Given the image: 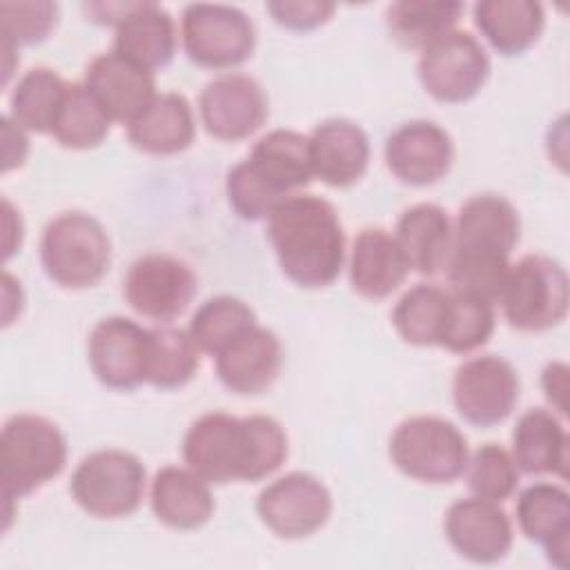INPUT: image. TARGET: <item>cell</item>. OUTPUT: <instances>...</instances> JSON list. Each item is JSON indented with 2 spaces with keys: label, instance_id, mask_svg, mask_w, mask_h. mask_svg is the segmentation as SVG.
Here are the masks:
<instances>
[{
  "label": "cell",
  "instance_id": "1",
  "mask_svg": "<svg viewBox=\"0 0 570 570\" xmlns=\"http://www.w3.org/2000/svg\"><path fill=\"white\" fill-rule=\"evenodd\" d=\"M183 459L209 485L261 481L287 459V434L265 414L240 419L220 410L207 412L185 432Z\"/></svg>",
  "mask_w": 570,
  "mask_h": 570
},
{
  "label": "cell",
  "instance_id": "2",
  "mask_svg": "<svg viewBox=\"0 0 570 570\" xmlns=\"http://www.w3.org/2000/svg\"><path fill=\"white\" fill-rule=\"evenodd\" d=\"M267 238L283 274L307 289L327 287L345 263V232L334 205L292 194L267 216Z\"/></svg>",
  "mask_w": 570,
  "mask_h": 570
},
{
  "label": "cell",
  "instance_id": "3",
  "mask_svg": "<svg viewBox=\"0 0 570 570\" xmlns=\"http://www.w3.org/2000/svg\"><path fill=\"white\" fill-rule=\"evenodd\" d=\"M67 465V439L60 428L38 414L11 416L0 434V481L4 517L11 503L56 479Z\"/></svg>",
  "mask_w": 570,
  "mask_h": 570
},
{
  "label": "cell",
  "instance_id": "4",
  "mask_svg": "<svg viewBox=\"0 0 570 570\" xmlns=\"http://www.w3.org/2000/svg\"><path fill=\"white\" fill-rule=\"evenodd\" d=\"M45 274L60 287L85 289L109 269L111 240L105 227L85 212H65L51 218L40 238Z\"/></svg>",
  "mask_w": 570,
  "mask_h": 570
},
{
  "label": "cell",
  "instance_id": "5",
  "mask_svg": "<svg viewBox=\"0 0 570 570\" xmlns=\"http://www.w3.org/2000/svg\"><path fill=\"white\" fill-rule=\"evenodd\" d=\"M392 463L421 483H450L465 472L470 450L463 432L441 416H410L390 439Z\"/></svg>",
  "mask_w": 570,
  "mask_h": 570
},
{
  "label": "cell",
  "instance_id": "6",
  "mask_svg": "<svg viewBox=\"0 0 570 570\" xmlns=\"http://www.w3.org/2000/svg\"><path fill=\"white\" fill-rule=\"evenodd\" d=\"M499 303L510 327L519 332L550 330L568 314V274L550 256L528 254L510 265Z\"/></svg>",
  "mask_w": 570,
  "mask_h": 570
},
{
  "label": "cell",
  "instance_id": "7",
  "mask_svg": "<svg viewBox=\"0 0 570 570\" xmlns=\"http://www.w3.org/2000/svg\"><path fill=\"white\" fill-rule=\"evenodd\" d=\"M69 490L76 503L96 519L129 517L145 494V468L131 452L96 450L73 470Z\"/></svg>",
  "mask_w": 570,
  "mask_h": 570
},
{
  "label": "cell",
  "instance_id": "8",
  "mask_svg": "<svg viewBox=\"0 0 570 570\" xmlns=\"http://www.w3.org/2000/svg\"><path fill=\"white\" fill-rule=\"evenodd\" d=\"M180 38L189 60L207 69L238 67L256 47V29L249 16L220 2L187 4L180 20Z\"/></svg>",
  "mask_w": 570,
  "mask_h": 570
},
{
  "label": "cell",
  "instance_id": "9",
  "mask_svg": "<svg viewBox=\"0 0 570 570\" xmlns=\"http://www.w3.org/2000/svg\"><path fill=\"white\" fill-rule=\"evenodd\" d=\"M416 71L434 100L465 102L485 85L490 58L472 33L452 29L421 49Z\"/></svg>",
  "mask_w": 570,
  "mask_h": 570
},
{
  "label": "cell",
  "instance_id": "10",
  "mask_svg": "<svg viewBox=\"0 0 570 570\" xmlns=\"http://www.w3.org/2000/svg\"><path fill=\"white\" fill-rule=\"evenodd\" d=\"M198 281L191 267L169 254L136 258L125 276V298L134 312L151 321H174L196 296Z\"/></svg>",
  "mask_w": 570,
  "mask_h": 570
},
{
  "label": "cell",
  "instance_id": "11",
  "mask_svg": "<svg viewBox=\"0 0 570 570\" xmlns=\"http://www.w3.org/2000/svg\"><path fill=\"white\" fill-rule=\"evenodd\" d=\"M456 412L476 428L505 421L519 401V376L514 367L494 354L461 363L452 381Z\"/></svg>",
  "mask_w": 570,
  "mask_h": 570
},
{
  "label": "cell",
  "instance_id": "12",
  "mask_svg": "<svg viewBox=\"0 0 570 570\" xmlns=\"http://www.w3.org/2000/svg\"><path fill=\"white\" fill-rule=\"evenodd\" d=\"M256 512L276 537L305 539L327 523L332 494L316 476L289 472L261 490Z\"/></svg>",
  "mask_w": 570,
  "mask_h": 570
},
{
  "label": "cell",
  "instance_id": "13",
  "mask_svg": "<svg viewBox=\"0 0 570 570\" xmlns=\"http://www.w3.org/2000/svg\"><path fill=\"white\" fill-rule=\"evenodd\" d=\"M149 330L125 316H109L94 325L87 356L96 379L111 390H134L147 383Z\"/></svg>",
  "mask_w": 570,
  "mask_h": 570
},
{
  "label": "cell",
  "instance_id": "14",
  "mask_svg": "<svg viewBox=\"0 0 570 570\" xmlns=\"http://www.w3.org/2000/svg\"><path fill=\"white\" fill-rule=\"evenodd\" d=\"M205 129L218 140H243L267 120V96L263 87L245 73H223L209 80L198 98Z\"/></svg>",
  "mask_w": 570,
  "mask_h": 570
},
{
  "label": "cell",
  "instance_id": "15",
  "mask_svg": "<svg viewBox=\"0 0 570 570\" xmlns=\"http://www.w3.org/2000/svg\"><path fill=\"white\" fill-rule=\"evenodd\" d=\"M454 163L450 134L432 120H410L385 140V165L405 185L439 183Z\"/></svg>",
  "mask_w": 570,
  "mask_h": 570
},
{
  "label": "cell",
  "instance_id": "16",
  "mask_svg": "<svg viewBox=\"0 0 570 570\" xmlns=\"http://www.w3.org/2000/svg\"><path fill=\"white\" fill-rule=\"evenodd\" d=\"M450 546L472 563H497L512 546V523L499 503L470 497L454 501L443 519Z\"/></svg>",
  "mask_w": 570,
  "mask_h": 570
},
{
  "label": "cell",
  "instance_id": "17",
  "mask_svg": "<svg viewBox=\"0 0 570 570\" xmlns=\"http://www.w3.org/2000/svg\"><path fill=\"white\" fill-rule=\"evenodd\" d=\"M82 82L109 118L122 125L136 120L158 96L154 76L114 49L87 65Z\"/></svg>",
  "mask_w": 570,
  "mask_h": 570
},
{
  "label": "cell",
  "instance_id": "18",
  "mask_svg": "<svg viewBox=\"0 0 570 570\" xmlns=\"http://www.w3.org/2000/svg\"><path fill=\"white\" fill-rule=\"evenodd\" d=\"M214 358L220 383L234 394L252 396L265 392L276 381L283 363V347L272 330L256 323Z\"/></svg>",
  "mask_w": 570,
  "mask_h": 570
},
{
  "label": "cell",
  "instance_id": "19",
  "mask_svg": "<svg viewBox=\"0 0 570 570\" xmlns=\"http://www.w3.org/2000/svg\"><path fill=\"white\" fill-rule=\"evenodd\" d=\"M309 138L312 171L330 187H350L363 178L370 163L367 134L347 118H330Z\"/></svg>",
  "mask_w": 570,
  "mask_h": 570
},
{
  "label": "cell",
  "instance_id": "20",
  "mask_svg": "<svg viewBox=\"0 0 570 570\" xmlns=\"http://www.w3.org/2000/svg\"><path fill=\"white\" fill-rule=\"evenodd\" d=\"M521 532L546 548L550 561L568 568L570 494L557 483H532L517 499Z\"/></svg>",
  "mask_w": 570,
  "mask_h": 570
},
{
  "label": "cell",
  "instance_id": "21",
  "mask_svg": "<svg viewBox=\"0 0 570 570\" xmlns=\"http://www.w3.org/2000/svg\"><path fill=\"white\" fill-rule=\"evenodd\" d=\"M394 238L410 269L432 276L439 274L450 261L454 227L443 207L434 203H419L401 214Z\"/></svg>",
  "mask_w": 570,
  "mask_h": 570
},
{
  "label": "cell",
  "instance_id": "22",
  "mask_svg": "<svg viewBox=\"0 0 570 570\" xmlns=\"http://www.w3.org/2000/svg\"><path fill=\"white\" fill-rule=\"evenodd\" d=\"M410 265L392 234L381 227H365L352 245L350 283L365 298H385L405 281Z\"/></svg>",
  "mask_w": 570,
  "mask_h": 570
},
{
  "label": "cell",
  "instance_id": "23",
  "mask_svg": "<svg viewBox=\"0 0 570 570\" xmlns=\"http://www.w3.org/2000/svg\"><path fill=\"white\" fill-rule=\"evenodd\" d=\"M174 18L156 2H136L131 13L116 27L114 51L154 73L171 62L176 53Z\"/></svg>",
  "mask_w": 570,
  "mask_h": 570
},
{
  "label": "cell",
  "instance_id": "24",
  "mask_svg": "<svg viewBox=\"0 0 570 570\" xmlns=\"http://www.w3.org/2000/svg\"><path fill=\"white\" fill-rule=\"evenodd\" d=\"M196 136L191 105L176 91L158 94L149 107L127 125L129 142L151 156L185 151Z\"/></svg>",
  "mask_w": 570,
  "mask_h": 570
},
{
  "label": "cell",
  "instance_id": "25",
  "mask_svg": "<svg viewBox=\"0 0 570 570\" xmlns=\"http://www.w3.org/2000/svg\"><path fill=\"white\" fill-rule=\"evenodd\" d=\"M149 501L156 519L174 530H196L214 514L209 483L189 468H160L151 481Z\"/></svg>",
  "mask_w": 570,
  "mask_h": 570
},
{
  "label": "cell",
  "instance_id": "26",
  "mask_svg": "<svg viewBox=\"0 0 570 570\" xmlns=\"http://www.w3.org/2000/svg\"><path fill=\"white\" fill-rule=\"evenodd\" d=\"M568 432L563 423L543 407L523 412L512 432V459L525 474L568 476Z\"/></svg>",
  "mask_w": 570,
  "mask_h": 570
},
{
  "label": "cell",
  "instance_id": "27",
  "mask_svg": "<svg viewBox=\"0 0 570 570\" xmlns=\"http://www.w3.org/2000/svg\"><path fill=\"white\" fill-rule=\"evenodd\" d=\"M519 214L508 198L499 194H476L459 209L452 247L490 249L510 256L512 247L519 243Z\"/></svg>",
  "mask_w": 570,
  "mask_h": 570
},
{
  "label": "cell",
  "instance_id": "28",
  "mask_svg": "<svg viewBox=\"0 0 570 570\" xmlns=\"http://www.w3.org/2000/svg\"><path fill=\"white\" fill-rule=\"evenodd\" d=\"M474 24L494 51L519 56L539 40L546 13L534 0H481L474 4Z\"/></svg>",
  "mask_w": 570,
  "mask_h": 570
},
{
  "label": "cell",
  "instance_id": "29",
  "mask_svg": "<svg viewBox=\"0 0 570 570\" xmlns=\"http://www.w3.org/2000/svg\"><path fill=\"white\" fill-rule=\"evenodd\" d=\"M247 160L281 196H292V191L309 185L314 176L309 138L294 129H274L265 134L252 147Z\"/></svg>",
  "mask_w": 570,
  "mask_h": 570
},
{
  "label": "cell",
  "instance_id": "30",
  "mask_svg": "<svg viewBox=\"0 0 570 570\" xmlns=\"http://www.w3.org/2000/svg\"><path fill=\"white\" fill-rule=\"evenodd\" d=\"M463 13L456 0H399L385 11L392 38L407 49H423L454 29Z\"/></svg>",
  "mask_w": 570,
  "mask_h": 570
},
{
  "label": "cell",
  "instance_id": "31",
  "mask_svg": "<svg viewBox=\"0 0 570 570\" xmlns=\"http://www.w3.org/2000/svg\"><path fill=\"white\" fill-rule=\"evenodd\" d=\"M69 82L49 67L29 69L16 85L9 107L11 118L27 131L51 134L65 102Z\"/></svg>",
  "mask_w": 570,
  "mask_h": 570
},
{
  "label": "cell",
  "instance_id": "32",
  "mask_svg": "<svg viewBox=\"0 0 570 570\" xmlns=\"http://www.w3.org/2000/svg\"><path fill=\"white\" fill-rule=\"evenodd\" d=\"M450 309V292L419 283L410 287L392 309V325L399 336L419 347L439 345Z\"/></svg>",
  "mask_w": 570,
  "mask_h": 570
},
{
  "label": "cell",
  "instance_id": "33",
  "mask_svg": "<svg viewBox=\"0 0 570 570\" xmlns=\"http://www.w3.org/2000/svg\"><path fill=\"white\" fill-rule=\"evenodd\" d=\"M448 278L454 294L470 296L483 303H499L510 261L508 254L490 252V249H470V247H452L448 261Z\"/></svg>",
  "mask_w": 570,
  "mask_h": 570
},
{
  "label": "cell",
  "instance_id": "34",
  "mask_svg": "<svg viewBox=\"0 0 570 570\" xmlns=\"http://www.w3.org/2000/svg\"><path fill=\"white\" fill-rule=\"evenodd\" d=\"M111 122L85 82H69L51 136L67 149H91L107 138Z\"/></svg>",
  "mask_w": 570,
  "mask_h": 570
},
{
  "label": "cell",
  "instance_id": "35",
  "mask_svg": "<svg viewBox=\"0 0 570 570\" xmlns=\"http://www.w3.org/2000/svg\"><path fill=\"white\" fill-rule=\"evenodd\" d=\"M256 325L254 309L236 296H214L205 301L189 321V336L200 352L216 356L234 338Z\"/></svg>",
  "mask_w": 570,
  "mask_h": 570
},
{
  "label": "cell",
  "instance_id": "36",
  "mask_svg": "<svg viewBox=\"0 0 570 570\" xmlns=\"http://www.w3.org/2000/svg\"><path fill=\"white\" fill-rule=\"evenodd\" d=\"M198 354L189 332L178 327L149 330L147 383L160 390L185 385L198 370Z\"/></svg>",
  "mask_w": 570,
  "mask_h": 570
},
{
  "label": "cell",
  "instance_id": "37",
  "mask_svg": "<svg viewBox=\"0 0 570 570\" xmlns=\"http://www.w3.org/2000/svg\"><path fill=\"white\" fill-rule=\"evenodd\" d=\"M494 332V309L490 303L450 292V309L441 347L454 354H468L488 343Z\"/></svg>",
  "mask_w": 570,
  "mask_h": 570
},
{
  "label": "cell",
  "instance_id": "38",
  "mask_svg": "<svg viewBox=\"0 0 570 570\" xmlns=\"http://www.w3.org/2000/svg\"><path fill=\"white\" fill-rule=\"evenodd\" d=\"M468 485L474 497L501 503L517 490L519 468L508 450L497 443L481 445L465 465Z\"/></svg>",
  "mask_w": 570,
  "mask_h": 570
},
{
  "label": "cell",
  "instance_id": "39",
  "mask_svg": "<svg viewBox=\"0 0 570 570\" xmlns=\"http://www.w3.org/2000/svg\"><path fill=\"white\" fill-rule=\"evenodd\" d=\"M58 22V4L49 0L0 2L2 42L11 47L42 42Z\"/></svg>",
  "mask_w": 570,
  "mask_h": 570
},
{
  "label": "cell",
  "instance_id": "40",
  "mask_svg": "<svg viewBox=\"0 0 570 570\" xmlns=\"http://www.w3.org/2000/svg\"><path fill=\"white\" fill-rule=\"evenodd\" d=\"M225 191L232 209L243 220H263L274 212L281 200L287 198L272 189L249 165V160H240L227 171Z\"/></svg>",
  "mask_w": 570,
  "mask_h": 570
},
{
  "label": "cell",
  "instance_id": "41",
  "mask_svg": "<svg viewBox=\"0 0 570 570\" xmlns=\"http://www.w3.org/2000/svg\"><path fill=\"white\" fill-rule=\"evenodd\" d=\"M265 9L281 27L294 31H309L325 24L332 18L336 4L327 0H274L267 2Z\"/></svg>",
  "mask_w": 570,
  "mask_h": 570
},
{
  "label": "cell",
  "instance_id": "42",
  "mask_svg": "<svg viewBox=\"0 0 570 570\" xmlns=\"http://www.w3.org/2000/svg\"><path fill=\"white\" fill-rule=\"evenodd\" d=\"M27 151H29V140L24 136V129L11 116H2V154H4L2 169L9 171L13 167H20L27 158Z\"/></svg>",
  "mask_w": 570,
  "mask_h": 570
},
{
  "label": "cell",
  "instance_id": "43",
  "mask_svg": "<svg viewBox=\"0 0 570 570\" xmlns=\"http://www.w3.org/2000/svg\"><path fill=\"white\" fill-rule=\"evenodd\" d=\"M541 387L546 392V399L550 401V405L559 412L566 414L568 412V365L566 363H548L541 376Z\"/></svg>",
  "mask_w": 570,
  "mask_h": 570
}]
</instances>
